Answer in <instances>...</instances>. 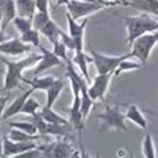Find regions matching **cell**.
<instances>
[{
	"mask_svg": "<svg viewBox=\"0 0 158 158\" xmlns=\"http://www.w3.org/2000/svg\"><path fill=\"white\" fill-rule=\"evenodd\" d=\"M43 58V54H30L28 57L22 58L19 60H8L5 58L2 59V62L6 66V73L4 78L3 90L4 91H12L13 89L18 88L19 82L25 80L22 76V72L26 68H30L39 63Z\"/></svg>",
	"mask_w": 158,
	"mask_h": 158,
	"instance_id": "6da1fadb",
	"label": "cell"
},
{
	"mask_svg": "<svg viewBox=\"0 0 158 158\" xmlns=\"http://www.w3.org/2000/svg\"><path fill=\"white\" fill-rule=\"evenodd\" d=\"M125 21L126 30H127V43L130 46L138 37L149 32H154L158 30V22L153 19L148 13H141L132 17H121Z\"/></svg>",
	"mask_w": 158,
	"mask_h": 158,
	"instance_id": "7a4b0ae2",
	"label": "cell"
},
{
	"mask_svg": "<svg viewBox=\"0 0 158 158\" xmlns=\"http://www.w3.org/2000/svg\"><path fill=\"white\" fill-rule=\"evenodd\" d=\"M97 118L100 120L99 131H104L109 129H114L117 131H127V127L125 125L126 116L121 113L120 107L118 106H107L103 113L97 114Z\"/></svg>",
	"mask_w": 158,
	"mask_h": 158,
	"instance_id": "3957f363",
	"label": "cell"
},
{
	"mask_svg": "<svg viewBox=\"0 0 158 158\" xmlns=\"http://www.w3.org/2000/svg\"><path fill=\"white\" fill-rule=\"evenodd\" d=\"M90 54L93 57V63H94V66H95L98 73H114L116 68L123 59L134 57L132 53L120 55V57H110V55H104L102 53H98L97 50H93V49L90 50Z\"/></svg>",
	"mask_w": 158,
	"mask_h": 158,
	"instance_id": "277c9868",
	"label": "cell"
},
{
	"mask_svg": "<svg viewBox=\"0 0 158 158\" xmlns=\"http://www.w3.org/2000/svg\"><path fill=\"white\" fill-rule=\"evenodd\" d=\"M156 45H157V39L154 36V32H149V34H145L143 36L138 37L136 40L132 43L131 53L134 57L139 59L141 64L145 66L149 59V55H151Z\"/></svg>",
	"mask_w": 158,
	"mask_h": 158,
	"instance_id": "5b68a950",
	"label": "cell"
},
{
	"mask_svg": "<svg viewBox=\"0 0 158 158\" xmlns=\"http://www.w3.org/2000/svg\"><path fill=\"white\" fill-rule=\"evenodd\" d=\"M104 8L107 6L99 4L97 0H93V2H89V0H84V2H81V0H71L67 4V12L77 21L78 18L89 17L94 13L103 10Z\"/></svg>",
	"mask_w": 158,
	"mask_h": 158,
	"instance_id": "8992f818",
	"label": "cell"
},
{
	"mask_svg": "<svg viewBox=\"0 0 158 158\" xmlns=\"http://www.w3.org/2000/svg\"><path fill=\"white\" fill-rule=\"evenodd\" d=\"M41 151V158H72L75 149L67 140H58L54 143L39 147Z\"/></svg>",
	"mask_w": 158,
	"mask_h": 158,
	"instance_id": "52a82bcc",
	"label": "cell"
},
{
	"mask_svg": "<svg viewBox=\"0 0 158 158\" xmlns=\"http://www.w3.org/2000/svg\"><path fill=\"white\" fill-rule=\"evenodd\" d=\"M113 73H98V76H95V78H94V81L89 85L88 91L94 102L104 100Z\"/></svg>",
	"mask_w": 158,
	"mask_h": 158,
	"instance_id": "ba28073f",
	"label": "cell"
},
{
	"mask_svg": "<svg viewBox=\"0 0 158 158\" xmlns=\"http://www.w3.org/2000/svg\"><path fill=\"white\" fill-rule=\"evenodd\" d=\"M66 18L68 22V34L75 40L76 44V52L84 50V36H85V27L88 25V17H86L81 23H77L76 19L66 12Z\"/></svg>",
	"mask_w": 158,
	"mask_h": 158,
	"instance_id": "9c48e42d",
	"label": "cell"
},
{
	"mask_svg": "<svg viewBox=\"0 0 158 158\" xmlns=\"http://www.w3.org/2000/svg\"><path fill=\"white\" fill-rule=\"evenodd\" d=\"M32 48V45L23 43L21 37H14L0 44V53L4 55H10V57H18V55L31 52Z\"/></svg>",
	"mask_w": 158,
	"mask_h": 158,
	"instance_id": "30bf717a",
	"label": "cell"
},
{
	"mask_svg": "<svg viewBox=\"0 0 158 158\" xmlns=\"http://www.w3.org/2000/svg\"><path fill=\"white\" fill-rule=\"evenodd\" d=\"M37 148L35 141H13L8 136L3 138V154L4 157H13L19 153Z\"/></svg>",
	"mask_w": 158,
	"mask_h": 158,
	"instance_id": "8fae6325",
	"label": "cell"
},
{
	"mask_svg": "<svg viewBox=\"0 0 158 158\" xmlns=\"http://www.w3.org/2000/svg\"><path fill=\"white\" fill-rule=\"evenodd\" d=\"M39 48H40V50H41L43 58H41L40 62L37 63V66H36V68H35V71H34V75H35V76L40 75L41 72H44V71L49 69V68L63 66V60H62L59 57H57V55L53 53V50L50 52V50H48V49H45L44 46H41V45L39 46Z\"/></svg>",
	"mask_w": 158,
	"mask_h": 158,
	"instance_id": "7c38bea8",
	"label": "cell"
},
{
	"mask_svg": "<svg viewBox=\"0 0 158 158\" xmlns=\"http://www.w3.org/2000/svg\"><path fill=\"white\" fill-rule=\"evenodd\" d=\"M80 104H81V97L80 95H75L72 106H71V108H69V118H68V121H69V123H72V126L76 129V131L78 132V138H80V140H81V132H82V129H84L85 118H84V116L81 113Z\"/></svg>",
	"mask_w": 158,
	"mask_h": 158,
	"instance_id": "4fadbf2b",
	"label": "cell"
},
{
	"mask_svg": "<svg viewBox=\"0 0 158 158\" xmlns=\"http://www.w3.org/2000/svg\"><path fill=\"white\" fill-rule=\"evenodd\" d=\"M34 91L35 90L32 88H30L25 93H22L19 97L15 98V100H13L12 103L4 109V113H3V118H2V120H8V118H10V117H13L15 114L21 113L23 106H25V103H26V100L31 97V94H32Z\"/></svg>",
	"mask_w": 158,
	"mask_h": 158,
	"instance_id": "5bb4252c",
	"label": "cell"
},
{
	"mask_svg": "<svg viewBox=\"0 0 158 158\" xmlns=\"http://www.w3.org/2000/svg\"><path fill=\"white\" fill-rule=\"evenodd\" d=\"M39 31H40L41 35H44V36L52 43V45H53L55 41L60 40V34L63 32V31L60 30V27H59L53 19H49Z\"/></svg>",
	"mask_w": 158,
	"mask_h": 158,
	"instance_id": "9a60e30c",
	"label": "cell"
},
{
	"mask_svg": "<svg viewBox=\"0 0 158 158\" xmlns=\"http://www.w3.org/2000/svg\"><path fill=\"white\" fill-rule=\"evenodd\" d=\"M17 15L32 19L36 10V0H15Z\"/></svg>",
	"mask_w": 158,
	"mask_h": 158,
	"instance_id": "2e32d148",
	"label": "cell"
},
{
	"mask_svg": "<svg viewBox=\"0 0 158 158\" xmlns=\"http://www.w3.org/2000/svg\"><path fill=\"white\" fill-rule=\"evenodd\" d=\"M73 64H76L78 67V69H80V72L82 73V76L86 78V81H88V84L90 85L91 81H90V76H89V69H88V63L89 62H93V57H89L86 53L82 52H76L75 57L72 59Z\"/></svg>",
	"mask_w": 158,
	"mask_h": 158,
	"instance_id": "e0dca14e",
	"label": "cell"
},
{
	"mask_svg": "<svg viewBox=\"0 0 158 158\" xmlns=\"http://www.w3.org/2000/svg\"><path fill=\"white\" fill-rule=\"evenodd\" d=\"M57 78L53 76H44V77H37L35 76L32 80H28V78H25L23 82L30 85L34 90H48L50 86L55 82Z\"/></svg>",
	"mask_w": 158,
	"mask_h": 158,
	"instance_id": "ac0fdd59",
	"label": "cell"
},
{
	"mask_svg": "<svg viewBox=\"0 0 158 158\" xmlns=\"http://www.w3.org/2000/svg\"><path fill=\"white\" fill-rule=\"evenodd\" d=\"M63 88H64V82H63V80H62V78H57L55 82L50 86L48 90H46V103H45V107L52 108L54 106L55 100L59 98Z\"/></svg>",
	"mask_w": 158,
	"mask_h": 158,
	"instance_id": "d6986e66",
	"label": "cell"
},
{
	"mask_svg": "<svg viewBox=\"0 0 158 158\" xmlns=\"http://www.w3.org/2000/svg\"><path fill=\"white\" fill-rule=\"evenodd\" d=\"M126 120H129V121H132L135 125H138L139 127L141 129H147V120H145V117L143 116V113H141V110L139 109L138 106L135 104H131L129 108H127V112H126Z\"/></svg>",
	"mask_w": 158,
	"mask_h": 158,
	"instance_id": "ffe728a7",
	"label": "cell"
},
{
	"mask_svg": "<svg viewBox=\"0 0 158 158\" xmlns=\"http://www.w3.org/2000/svg\"><path fill=\"white\" fill-rule=\"evenodd\" d=\"M156 3H157V0H130V6L140 10L141 13L158 15Z\"/></svg>",
	"mask_w": 158,
	"mask_h": 158,
	"instance_id": "44dd1931",
	"label": "cell"
},
{
	"mask_svg": "<svg viewBox=\"0 0 158 158\" xmlns=\"http://www.w3.org/2000/svg\"><path fill=\"white\" fill-rule=\"evenodd\" d=\"M8 138L13 141H36L41 138H45V135H41V134H28L18 129H12Z\"/></svg>",
	"mask_w": 158,
	"mask_h": 158,
	"instance_id": "7402d4cb",
	"label": "cell"
},
{
	"mask_svg": "<svg viewBox=\"0 0 158 158\" xmlns=\"http://www.w3.org/2000/svg\"><path fill=\"white\" fill-rule=\"evenodd\" d=\"M40 114L48 123H54V125H69V121L66 120L64 117H62L57 112H54L52 108L44 107L43 110H40Z\"/></svg>",
	"mask_w": 158,
	"mask_h": 158,
	"instance_id": "603a6c76",
	"label": "cell"
},
{
	"mask_svg": "<svg viewBox=\"0 0 158 158\" xmlns=\"http://www.w3.org/2000/svg\"><path fill=\"white\" fill-rule=\"evenodd\" d=\"M88 86H84V88H81V104H80V109H81V113L84 116V118L88 117V114L90 113V110L94 106V100L91 99V97L89 95V91H88Z\"/></svg>",
	"mask_w": 158,
	"mask_h": 158,
	"instance_id": "cb8c5ba5",
	"label": "cell"
},
{
	"mask_svg": "<svg viewBox=\"0 0 158 158\" xmlns=\"http://www.w3.org/2000/svg\"><path fill=\"white\" fill-rule=\"evenodd\" d=\"M13 26L15 27V30L22 35L27 32L28 30L34 28V25H32V19L30 18H26V17H21V15H17L14 19H13Z\"/></svg>",
	"mask_w": 158,
	"mask_h": 158,
	"instance_id": "d4e9b609",
	"label": "cell"
},
{
	"mask_svg": "<svg viewBox=\"0 0 158 158\" xmlns=\"http://www.w3.org/2000/svg\"><path fill=\"white\" fill-rule=\"evenodd\" d=\"M141 151H143L144 158H157V157H156L154 143H153L152 135H151L149 132H147V134H145V136H144L143 144H141Z\"/></svg>",
	"mask_w": 158,
	"mask_h": 158,
	"instance_id": "484cf974",
	"label": "cell"
},
{
	"mask_svg": "<svg viewBox=\"0 0 158 158\" xmlns=\"http://www.w3.org/2000/svg\"><path fill=\"white\" fill-rule=\"evenodd\" d=\"M68 125H54L46 123V127L44 130V135H53V136H67Z\"/></svg>",
	"mask_w": 158,
	"mask_h": 158,
	"instance_id": "4316f807",
	"label": "cell"
},
{
	"mask_svg": "<svg viewBox=\"0 0 158 158\" xmlns=\"http://www.w3.org/2000/svg\"><path fill=\"white\" fill-rule=\"evenodd\" d=\"M21 40L26 44H30L32 46H40V31H37L36 28H31L27 32L21 35Z\"/></svg>",
	"mask_w": 158,
	"mask_h": 158,
	"instance_id": "83f0119b",
	"label": "cell"
},
{
	"mask_svg": "<svg viewBox=\"0 0 158 158\" xmlns=\"http://www.w3.org/2000/svg\"><path fill=\"white\" fill-rule=\"evenodd\" d=\"M141 66V63H138V62H132L130 60V58L127 59H123L120 64H118V67L116 68L113 76H120L122 72H125V71H132V69H139Z\"/></svg>",
	"mask_w": 158,
	"mask_h": 158,
	"instance_id": "f1b7e54d",
	"label": "cell"
},
{
	"mask_svg": "<svg viewBox=\"0 0 158 158\" xmlns=\"http://www.w3.org/2000/svg\"><path fill=\"white\" fill-rule=\"evenodd\" d=\"M9 126L12 129H18L22 131H26L28 134H39L37 127L34 122H27V121H19V122H9Z\"/></svg>",
	"mask_w": 158,
	"mask_h": 158,
	"instance_id": "f546056e",
	"label": "cell"
},
{
	"mask_svg": "<svg viewBox=\"0 0 158 158\" xmlns=\"http://www.w3.org/2000/svg\"><path fill=\"white\" fill-rule=\"evenodd\" d=\"M49 19H52L50 17V12H36L34 18H32V25H34V28H36L37 31L40 30L46 22Z\"/></svg>",
	"mask_w": 158,
	"mask_h": 158,
	"instance_id": "4dcf8cb0",
	"label": "cell"
},
{
	"mask_svg": "<svg viewBox=\"0 0 158 158\" xmlns=\"http://www.w3.org/2000/svg\"><path fill=\"white\" fill-rule=\"evenodd\" d=\"M39 109H40V103H39L36 99H34V98L30 97V98L26 100V103H25V106H23L21 113L30 114V116H35V114L39 112Z\"/></svg>",
	"mask_w": 158,
	"mask_h": 158,
	"instance_id": "1f68e13d",
	"label": "cell"
},
{
	"mask_svg": "<svg viewBox=\"0 0 158 158\" xmlns=\"http://www.w3.org/2000/svg\"><path fill=\"white\" fill-rule=\"evenodd\" d=\"M53 53L57 55V57H59L62 60H64V62L68 60V57H67V48H66V45L63 44L60 40L55 41V43L53 44Z\"/></svg>",
	"mask_w": 158,
	"mask_h": 158,
	"instance_id": "d6a6232c",
	"label": "cell"
},
{
	"mask_svg": "<svg viewBox=\"0 0 158 158\" xmlns=\"http://www.w3.org/2000/svg\"><path fill=\"white\" fill-rule=\"evenodd\" d=\"M6 158H41V151L39 148H35V149H31V151L19 153L13 157H6Z\"/></svg>",
	"mask_w": 158,
	"mask_h": 158,
	"instance_id": "836d02e7",
	"label": "cell"
},
{
	"mask_svg": "<svg viewBox=\"0 0 158 158\" xmlns=\"http://www.w3.org/2000/svg\"><path fill=\"white\" fill-rule=\"evenodd\" d=\"M60 41L66 45V48L68 50H72V52H76V44H75V40L72 37L69 36V34H64V32H62L60 34Z\"/></svg>",
	"mask_w": 158,
	"mask_h": 158,
	"instance_id": "e575fe53",
	"label": "cell"
},
{
	"mask_svg": "<svg viewBox=\"0 0 158 158\" xmlns=\"http://www.w3.org/2000/svg\"><path fill=\"white\" fill-rule=\"evenodd\" d=\"M36 10L37 12H48L49 10V0H36Z\"/></svg>",
	"mask_w": 158,
	"mask_h": 158,
	"instance_id": "d590c367",
	"label": "cell"
},
{
	"mask_svg": "<svg viewBox=\"0 0 158 158\" xmlns=\"http://www.w3.org/2000/svg\"><path fill=\"white\" fill-rule=\"evenodd\" d=\"M10 95H5V97H0V120L3 118V113H4V109H5V104L6 102L9 100Z\"/></svg>",
	"mask_w": 158,
	"mask_h": 158,
	"instance_id": "8d00e7d4",
	"label": "cell"
},
{
	"mask_svg": "<svg viewBox=\"0 0 158 158\" xmlns=\"http://www.w3.org/2000/svg\"><path fill=\"white\" fill-rule=\"evenodd\" d=\"M71 0H57V3L54 4V8H59L60 5H67Z\"/></svg>",
	"mask_w": 158,
	"mask_h": 158,
	"instance_id": "74e56055",
	"label": "cell"
},
{
	"mask_svg": "<svg viewBox=\"0 0 158 158\" xmlns=\"http://www.w3.org/2000/svg\"><path fill=\"white\" fill-rule=\"evenodd\" d=\"M6 40H9V37H8V36L5 35L4 31H3L2 28H0V44L4 43V41H6Z\"/></svg>",
	"mask_w": 158,
	"mask_h": 158,
	"instance_id": "f35d334b",
	"label": "cell"
},
{
	"mask_svg": "<svg viewBox=\"0 0 158 158\" xmlns=\"http://www.w3.org/2000/svg\"><path fill=\"white\" fill-rule=\"evenodd\" d=\"M0 157H4V154H3V138L0 139Z\"/></svg>",
	"mask_w": 158,
	"mask_h": 158,
	"instance_id": "ab89813d",
	"label": "cell"
},
{
	"mask_svg": "<svg viewBox=\"0 0 158 158\" xmlns=\"http://www.w3.org/2000/svg\"><path fill=\"white\" fill-rule=\"evenodd\" d=\"M2 22H3V9L0 6V26H2Z\"/></svg>",
	"mask_w": 158,
	"mask_h": 158,
	"instance_id": "60d3db41",
	"label": "cell"
},
{
	"mask_svg": "<svg viewBox=\"0 0 158 158\" xmlns=\"http://www.w3.org/2000/svg\"><path fill=\"white\" fill-rule=\"evenodd\" d=\"M154 36H156V39H157V45H158V30L154 31Z\"/></svg>",
	"mask_w": 158,
	"mask_h": 158,
	"instance_id": "b9f144b4",
	"label": "cell"
},
{
	"mask_svg": "<svg viewBox=\"0 0 158 158\" xmlns=\"http://www.w3.org/2000/svg\"><path fill=\"white\" fill-rule=\"evenodd\" d=\"M156 6H157V10H158V0H157V3H156Z\"/></svg>",
	"mask_w": 158,
	"mask_h": 158,
	"instance_id": "7bdbcfd3",
	"label": "cell"
},
{
	"mask_svg": "<svg viewBox=\"0 0 158 158\" xmlns=\"http://www.w3.org/2000/svg\"><path fill=\"white\" fill-rule=\"evenodd\" d=\"M129 158H134V156H132V154H130V157H129Z\"/></svg>",
	"mask_w": 158,
	"mask_h": 158,
	"instance_id": "ee69618b",
	"label": "cell"
},
{
	"mask_svg": "<svg viewBox=\"0 0 158 158\" xmlns=\"http://www.w3.org/2000/svg\"><path fill=\"white\" fill-rule=\"evenodd\" d=\"M97 158H100V156H99V154H98V156H97Z\"/></svg>",
	"mask_w": 158,
	"mask_h": 158,
	"instance_id": "f6af8a7d",
	"label": "cell"
},
{
	"mask_svg": "<svg viewBox=\"0 0 158 158\" xmlns=\"http://www.w3.org/2000/svg\"><path fill=\"white\" fill-rule=\"evenodd\" d=\"M0 158H6V157H0Z\"/></svg>",
	"mask_w": 158,
	"mask_h": 158,
	"instance_id": "bcb514c9",
	"label": "cell"
}]
</instances>
